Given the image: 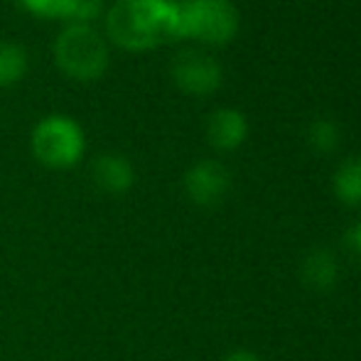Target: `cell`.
Listing matches in <instances>:
<instances>
[{"instance_id": "4", "label": "cell", "mask_w": 361, "mask_h": 361, "mask_svg": "<svg viewBox=\"0 0 361 361\" xmlns=\"http://www.w3.org/2000/svg\"><path fill=\"white\" fill-rule=\"evenodd\" d=\"M32 152L47 167H72L84 152V133L72 118L49 116L35 126Z\"/></svg>"}, {"instance_id": "1", "label": "cell", "mask_w": 361, "mask_h": 361, "mask_svg": "<svg viewBox=\"0 0 361 361\" xmlns=\"http://www.w3.org/2000/svg\"><path fill=\"white\" fill-rule=\"evenodd\" d=\"M109 37L138 52L180 37V13L172 0H116L106 18Z\"/></svg>"}, {"instance_id": "16", "label": "cell", "mask_w": 361, "mask_h": 361, "mask_svg": "<svg viewBox=\"0 0 361 361\" xmlns=\"http://www.w3.org/2000/svg\"><path fill=\"white\" fill-rule=\"evenodd\" d=\"M221 361H263L258 354H253V352H248V349H236V352H231V354H226Z\"/></svg>"}, {"instance_id": "14", "label": "cell", "mask_w": 361, "mask_h": 361, "mask_svg": "<svg viewBox=\"0 0 361 361\" xmlns=\"http://www.w3.org/2000/svg\"><path fill=\"white\" fill-rule=\"evenodd\" d=\"M101 8H104V0H74L67 20H72V25H89L101 15Z\"/></svg>"}, {"instance_id": "3", "label": "cell", "mask_w": 361, "mask_h": 361, "mask_svg": "<svg viewBox=\"0 0 361 361\" xmlns=\"http://www.w3.org/2000/svg\"><path fill=\"white\" fill-rule=\"evenodd\" d=\"M180 37H195L202 42H226L238 30V10L231 0H182Z\"/></svg>"}, {"instance_id": "15", "label": "cell", "mask_w": 361, "mask_h": 361, "mask_svg": "<svg viewBox=\"0 0 361 361\" xmlns=\"http://www.w3.org/2000/svg\"><path fill=\"white\" fill-rule=\"evenodd\" d=\"M344 243H347L349 251H352L354 256L361 261V221L347 228V233H344Z\"/></svg>"}, {"instance_id": "12", "label": "cell", "mask_w": 361, "mask_h": 361, "mask_svg": "<svg viewBox=\"0 0 361 361\" xmlns=\"http://www.w3.org/2000/svg\"><path fill=\"white\" fill-rule=\"evenodd\" d=\"M307 143L314 152H332L339 143V128L334 121L317 118L307 130Z\"/></svg>"}, {"instance_id": "8", "label": "cell", "mask_w": 361, "mask_h": 361, "mask_svg": "<svg viewBox=\"0 0 361 361\" xmlns=\"http://www.w3.org/2000/svg\"><path fill=\"white\" fill-rule=\"evenodd\" d=\"M91 180L99 190L109 195H123L133 187V165L121 155H101L91 165Z\"/></svg>"}, {"instance_id": "9", "label": "cell", "mask_w": 361, "mask_h": 361, "mask_svg": "<svg viewBox=\"0 0 361 361\" xmlns=\"http://www.w3.org/2000/svg\"><path fill=\"white\" fill-rule=\"evenodd\" d=\"M246 118L236 109H216L207 121V138L216 150H233L246 138Z\"/></svg>"}, {"instance_id": "7", "label": "cell", "mask_w": 361, "mask_h": 361, "mask_svg": "<svg viewBox=\"0 0 361 361\" xmlns=\"http://www.w3.org/2000/svg\"><path fill=\"white\" fill-rule=\"evenodd\" d=\"M300 281L317 293H327L339 281V263L329 248H312L300 261Z\"/></svg>"}, {"instance_id": "10", "label": "cell", "mask_w": 361, "mask_h": 361, "mask_svg": "<svg viewBox=\"0 0 361 361\" xmlns=\"http://www.w3.org/2000/svg\"><path fill=\"white\" fill-rule=\"evenodd\" d=\"M332 185L339 202L352 207L361 204V157H352V160L342 162L334 172Z\"/></svg>"}, {"instance_id": "11", "label": "cell", "mask_w": 361, "mask_h": 361, "mask_svg": "<svg viewBox=\"0 0 361 361\" xmlns=\"http://www.w3.org/2000/svg\"><path fill=\"white\" fill-rule=\"evenodd\" d=\"M27 72V52L15 42H0V86L20 81Z\"/></svg>"}, {"instance_id": "5", "label": "cell", "mask_w": 361, "mask_h": 361, "mask_svg": "<svg viewBox=\"0 0 361 361\" xmlns=\"http://www.w3.org/2000/svg\"><path fill=\"white\" fill-rule=\"evenodd\" d=\"M172 79L182 91L195 96H207L221 84V67L216 59L200 49H185L172 59Z\"/></svg>"}, {"instance_id": "13", "label": "cell", "mask_w": 361, "mask_h": 361, "mask_svg": "<svg viewBox=\"0 0 361 361\" xmlns=\"http://www.w3.org/2000/svg\"><path fill=\"white\" fill-rule=\"evenodd\" d=\"M25 10L39 15V18H62L67 20L74 8V0H20Z\"/></svg>"}, {"instance_id": "2", "label": "cell", "mask_w": 361, "mask_h": 361, "mask_svg": "<svg viewBox=\"0 0 361 361\" xmlns=\"http://www.w3.org/2000/svg\"><path fill=\"white\" fill-rule=\"evenodd\" d=\"M54 62L72 79L94 81L109 67V47L91 25H69L54 39Z\"/></svg>"}, {"instance_id": "6", "label": "cell", "mask_w": 361, "mask_h": 361, "mask_svg": "<svg viewBox=\"0 0 361 361\" xmlns=\"http://www.w3.org/2000/svg\"><path fill=\"white\" fill-rule=\"evenodd\" d=\"M231 190V175L216 160H202L185 175V192L197 207H214Z\"/></svg>"}]
</instances>
